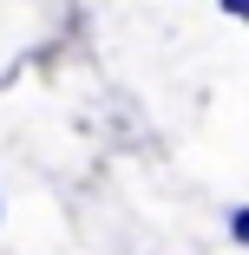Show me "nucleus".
I'll return each instance as SVG.
<instances>
[]
</instances>
